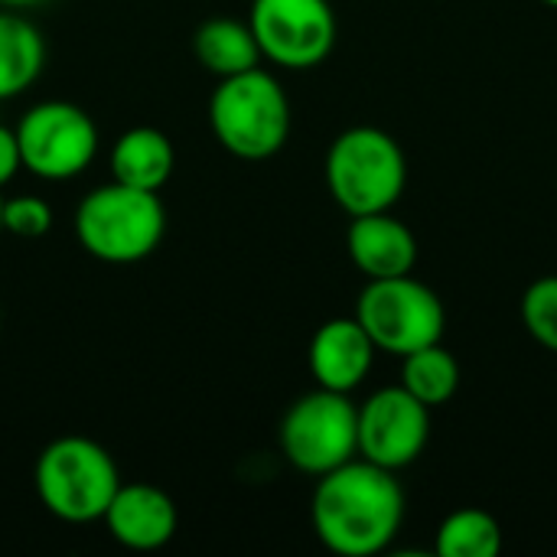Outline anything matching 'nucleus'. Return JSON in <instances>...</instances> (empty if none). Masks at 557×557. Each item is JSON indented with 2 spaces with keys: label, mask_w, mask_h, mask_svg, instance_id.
<instances>
[{
  "label": "nucleus",
  "mask_w": 557,
  "mask_h": 557,
  "mask_svg": "<svg viewBox=\"0 0 557 557\" xmlns=\"http://www.w3.org/2000/svg\"><path fill=\"white\" fill-rule=\"evenodd\" d=\"M310 519L317 539L343 557H372L385 552L405 522V490L395 470L372 460H349L320 476Z\"/></svg>",
  "instance_id": "1"
},
{
  "label": "nucleus",
  "mask_w": 557,
  "mask_h": 557,
  "mask_svg": "<svg viewBox=\"0 0 557 557\" xmlns=\"http://www.w3.org/2000/svg\"><path fill=\"white\" fill-rule=\"evenodd\" d=\"M33 486L39 506L52 519L65 525H91L104 519L121 490V473L98 441L69 434L42 447L33 467Z\"/></svg>",
  "instance_id": "2"
},
{
  "label": "nucleus",
  "mask_w": 557,
  "mask_h": 557,
  "mask_svg": "<svg viewBox=\"0 0 557 557\" xmlns=\"http://www.w3.org/2000/svg\"><path fill=\"white\" fill-rule=\"evenodd\" d=\"M163 232L166 209L160 196L117 180L85 193L75 209L78 245L104 264H137L150 258Z\"/></svg>",
  "instance_id": "3"
},
{
  "label": "nucleus",
  "mask_w": 557,
  "mask_h": 557,
  "mask_svg": "<svg viewBox=\"0 0 557 557\" xmlns=\"http://www.w3.org/2000/svg\"><path fill=\"white\" fill-rule=\"evenodd\" d=\"M209 127L232 157L268 160L290 137L287 91L261 65L219 78L209 98Z\"/></svg>",
  "instance_id": "4"
},
{
  "label": "nucleus",
  "mask_w": 557,
  "mask_h": 557,
  "mask_svg": "<svg viewBox=\"0 0 557 557\" xmlns=\"http://www.w3.org/2000/svg\"><path fill=\"white\" fill-rule=\"evenodd\" d=\"M326 186L346 215L388 212L408 186L401 144L379 127L343 131L326 153Z\"/></svg>",
  "instance_id": "5"
},
{
  "label": "nucleus",
  "mask_w": 557,
  "mask_h": 557,
  "mask_svg": "<svg viewBox=\"0 0 557 557\" xmlns=\"http://www.w3.org/2000/svg\"><path fill=\"white\" fill-rule=\"evenodd\" d=\"M356 320L369 333L379 352L405 359L424 346L444 339V304L441 297L411 274L369 281L356 304Z\"/></svg>",
  "instance_id": "6"
},
{
  "label": "nucleus",
  "mask_w": 557,
  "mask_h": 557,
  "mask_svg": "<svg viewBox=\"0 0 557 557\" xmlns=\"http://www.w3.org/2000/svg\"><path fill=\"white\" fill-rule=\"evenodd\" d=\"M277 437L287 463L320 480L359 457V408L343 392L317 388L287 408Z\"/></svg>",
  "instance_id": "7"
},
{
  "label": "nucleus",
  "mask_w": 557,
  "mask_h": 557,
  "mask_svg": "<svg viewBox=\"0 0 557 557\" xmlns=\"http://www.w3.org/2000/svg\"><path fill=\"white\" fill-rule=\"evenodd\" d=\"M13 131L20 140L23 170L46 183L82 176L95 163L101 144L91 114L62 98L26 108Z\"/></svg>",
  "instance_id": "8"
},
{
  "label": "nucleus",
  "mask_w": 557,
  "mask_h": 557,
  "mask_svg": "<svg viewBox=\"0 0 557 557\" xmlns=\"http://www.w3.org/2000/svg\"><path fill=\"white\" fill-rule=\"evenodd\" d=\"M248 23L261 55L281 69H317L336 46L330 0H251Z\"/></svg>",
  "instance_id": "9"
},
{
  "label": "nucleus",
  "mask_w": 557,
  "mask_h": 557,
  "mask_svg": "<svg viewBox=\"0 0 557 557\" xmlns=\"http://www.w3.org/2000/svg\"><path fill=\"white\" fill-rule=\"evenodd\" d=\"M431 441V408L405 385L375 392L359 408V457L385 470L411 467Z\"/></svg>",
  "instance_id": "10"
},
{
  "label": "nucleus",
  "mask_w": 557,
  "mask_h": 557,
  "mask_svg": "<svg viewBox=\"0 0 557 557\" xmlns=\"http://www.w3.org/2000/svg\"><path fill=\"white\" fill-rule=\"evenodd\" d=\"M108 535L127 552H160L180 529L176 503L153 483H121L108 512Z\"/></svg>",
  "instance_id": "11"
},
{
  "label": "nucleus",
  "mask_w": 557,
  "mask_h": 557,
  "mask_svg": "<svg viewBox=\"0 0 557 557\" xmlns=\"http://www.w3.org/2000/svg\"><path fill=\"white\" fill-rule=\"evenodd\" d=\"M375 352H379L375 343L369 339V333L362 330V323L356 317L326 320L310 339V352H307L310 375H313L317 388L349 395L372 372Z\"/></svg>",
  "instance_id": "12"
},
{
  "label": "nucleus",
  "mask_w": 557,
  "mask_h": 557,
  "mask_svg": "<svg viewBox=\"0 0 557 557\" xmlns=\"http://www.w3.org/2000/svg\"><path fill=\"white\" fill-rule=\"evenodd\" d=\"M346 251L369 281L401 277L418 264V238L392 212L356 215L346 232Z\"/></svg>",
  "instance_id": "13"
},
{
  "label": "nucleus",
  "mask_w": 557,
  "mask_h": 557,
  "mask_svg": "<svg viewBox=\"0 0 557 557\" xmlns=\"http://www.w3.org/2000/svg\"><path fill=\"white\" fill-rule=\"evenodd\" d=\"M108 166H111V180L137 186V189L160 193L173 176L176 150H173V140L163 131H157V127H131L111 144Z\"/></svg>",
  "instance_id": "14"
},
{
  "label": "nucleus",
  "mask_w": 557,
  "mask_h": 557,
  "mask_svg": "<svg viewBox=\"0 0 557 557\" xmlns=\"http://www.w3.org/2000/svg\"><path fill=\"white\" fill-rule=\"evenodd\" d=\"M46 69V39L33 20L0 10V101L20 98Z\"/></svg>",
  "instance_id": "15"
},
{
  "label": "nucleus",
  "mask_w": 557,
  "mask_h": 557,
  "mask_svg": "<svg viewBox=\"0 0 557 557\" xmlns=\"http://www.w3.org/2000/svg\"><path fill=\"white\" fill-rule=\"evenodd\" d=\"M193 52H196L199 65L206 72H212L215 78L242 75L248 69H258L264 59L251 23H242L232 16L206 20L193 36Z\"/></svg>",
  "instance_id": "16"
},
{
  "label": "nucleus",
  "mask_w": 557,
  "mask_h": 557,
  "mask_svg": "<svg viewBox=\"0 0 557 557\" xmlns=\"http://www.w3.org/2000/svg\"><path fill=\"white\" fill-rule=\"evenodd\" d=\"M401 385L428 408H441L460 388V362L441 343L424 346L401 359Z\"/></svg>",
  "instance_id": "17"
},
{
  "label": "nucleus",
  "mask_w": 557,
  "mask_h": 557,
  "mask_svg": "<svg viewBox=\"0 0 557 557\" xmlns=\"http://www.w3.org/2000/svg\"><path fill=\"white\" fill-rule=\"evenodd\" d=\"M434 548L441 557H496L503 552V529L483 509H457L441 522Z\"/></svg>",
  "instance_id": "18"
},
{
  "label": "nucleus",
  "mask_w": 557,
  "mask_h": 557,
  "mask_svg": "<svg viewBox=\"0 0 557 557\" xmlns=\"http://www.w3.org/2000/svg\"><path fill=\"white\" fill-rule=\"evenodd\" d=\"M522 323L539 346L557 356V274L529 284L522 294Z\"/></svg>",
  "instance_id": "19"
},
{
  "label": "nucleus",
  "mask_w": 557,
  "mask_h": 557,
  "mask_svg": "<svg viewBox=\"0 0 557 557\" xmlns=\"http://www.w3.org/2000/svg\"><path fill=\"white\" fill-rule=\"evenodd\" d=\"M52 228V206L42 196L3 199V232L16 238H42Z\"/></svg>",
  "instance_id": "20"
},
{
  "label": "nucleus",
  "mask_w": 557,
  "mask_h": 557,
  "mask_svg": "<svg viewBox=\"0 0 557 557\" xmlns=\"http://www.w3.org/2000/svg\"><path fill=\"white\" fill-rule=\"evenodd\" d=\"M23 170V157H20V140L16 131L0 124V189Z\"/></svg>",
  "instance_id": "21"
},
{
  "label": "nucleus",
  "mask_w": 557,
  "mask_h": 557,
  "mask_svg": "<svg viewBox=\"0 0 557 557\" xmlns=\"http://www.w3.org/2000/svg\"><path fill=\"white\" fill-rule=\"evenodd\" d=\"M36 3H42V0H0V7H7V10H23V7H36Z\"/></svg>",
  "instance_id": "22"
},
{
  "label": "nucleus",
  "mask_w": 557,
  "mask_h": 557,
  "mask_svg": "<svg viewBox=\"0 0 557 557\" xmlns=\"http://www.w3.org/2000/svg\"><path fill=\"white\" fill-rule=\"evenodd\" d=\"M0 235H3V196H0Z\"/></svg>",
  "instance_id": "23"
},
{
  "label": "nucleus",
  "mask_w": 557,
  "mask_h": 557,
  "mask_svg": "<svg viewBox=\"0 0 557 557\" xmlns=\"http://www.w3.org/2000/svg\"><path fill=\"white\" fill-rule=\"evenodd\" d=\"M542 3H548V7H555L557 10V0H542Z\"/></svg>",
  "instance_id": "24"
}]
</instances>
